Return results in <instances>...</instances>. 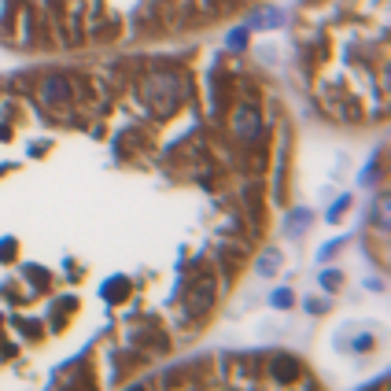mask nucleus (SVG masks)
Wrapping results in <instances>:
<instances>
[{
    "label": "nucleus",
    "mask_w": 391,
    "mask_h": 391,
    "mask_svg": "<svg viewBox=\"0 0 391 391\" xmlns=\"http://www.w3.org/2000/svg\"><path fill=\"white\" fill-rule=\"evenodd\" d=\"M273 373H277L281 381H295V376H299V366H295L292 358H277V362H273Z\"/></svg>",
    "instance_id": "f257e3e1"
}]
</instances>
